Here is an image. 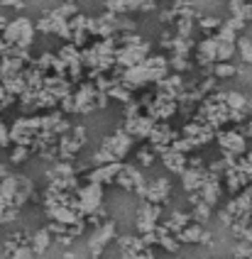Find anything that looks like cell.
Here are the masks:
<instances>
[{
	"mask_svg": "<svg viewBox=\"0 0 252 259\" xmlns=\"http://www.w3.org/2000/svg\"><path fill=\"white\" fill-rule=\"evenodd\" d=\"M64 3H76V0H64Z\"/></svg>",
	"mask_w": 252,
	"mask_h": 259,
	"instance_id": "74e56055",
	"label": "cell"
},
{
	"mask_svg": "<svg viewBox=\"0 0 252 259\" xmlns=\"http://www.w3.org/2000/svg\"><path fill=\"white\" fill-rule=\"evenodd\" d=\"M159 218H162V205H154L149 201H142L137 208V218H135V228L140 235H149L157 232L159 228Z\"/></svg>",
	"mask_w": 252,
	"mask_h": 259,
	"instance_id": "52a82bcc",
	"label": "cell"
},
{
	"mask_svg": "<svg viewBox=\"0 0 252 259\" xmlns=\"http://www.w3.org/2000/svg\"><path fill=\"white\" fill-rule=\"evenodd\" d=\"M113 240H118V228L113 220H105L103 225L93 228L89 237V252H91V259H101V254L105 252V247L110 245Z\"/></svg>",
	"mask_w": 252,
	"mask_h": 259,
	"instance_id": "5b68a950",
	"label": "cell"
},
{
	"mask_svg": "<svg viewBox=\"0 0 252 259\" xmlns=\"http://www.w3.org/2000/svg\"><path fill=\"white\" fill-rule=\"evenodd\" d=\"M0 8H17V10H22L25 0H0Z\"/></svg>",
	"mask_w": 252,
	"mask_h": 259,
	"instance_id": "836d02e7",
	"label": "cell"
},
{
	"mask_svg": "<svg viewBox=\"0 0 252 259\" xmlns=\"http://www.w3.org/2000/svg\"><path fill=\"white\" fill-rule=\"evenodd\" d=\"M34 27H37V32H42V34H49V32H52V17H49V13H47Z\"/></svg>",
	"mask_w": 252,
	"mask_h": 259,
	"instance_id": "1f68e13d",
	"label": "cell"
},
{
	"mask_svg": "<svg viewBox=\"0 0 252 259\" xmlns=\"http://www.w3.org/2000/svg\"><path fill=\"white\" fill-rule=\"evenodd\" d=\"M237 54L245 64H252V42L247 37H237Z\"/></svg>",
	"mask_w": 252,
	"mask_h": 259,
	"instance_id": "d4e9b609",
	"label": "cell"
},
{
	"mask_svg": "<svg viewBox=\"0 0 252 259\" xmlns=\"http://www.w3.org/2000/svg\"><path fill=\"white\" fill-rule=\"evenodd\" d=\"M54 242V235L47 230V228H42V230L32 232V240H30V247L34 249V254H45L47 249H49V245Z\"/></svg>",
	"mask_w": 252,
	"mask_h": 259,
	"instance_id": "d6986e66",
	"label": "cell"
},
{
	"mask_svg": "<svg viewBox=\"0 0 252 259\" xmlns=\"http://www.w3.org/2000/svg\"><path fill=\"white\" fill-rule=\"evenodd\" d=\"M137 159H140V166H152L154 164V159H157V152L152 149V147H140L137 149Z\"/></svg>",
	"mask_w": 252,
	"mask_h": 259,
	"instance_id": "484cf974",
	"label": "cell"
},
{
	"mask_svg": "<svg viewBox=\"0 0 252 259\" xmlns=\"http://www.w3.org/2000/svg\"><path fill=\"white\" fill-rule=\"evenodd\" d=\"M34 34H37V27L30 17H15L8 22V27L3 29V37L10 47H17V49H25L30 52L32 42H34Z\"/></svg>",
	"mask_w": 252,
	"mask_h": 259,
	"instance_id": "7a4b0ae2",
	"label": "cell"
},
{
	"mask_svg": "<svg viewBox=\"0 0 252 259\" xmlns=\"http://www.w3.org/2000/svg\"><path fill=\"white\" fill-rule=\"evenodd\" d=\"M223 157H245L247 154V137L240 130H221L216 135Z\"/></svg>",
	"mask_w": 252,
	"mask_h": 259,
	"instance_id": "8992f818",
	"label": "cell"
},
{
	"mask_svg": "<svg viewBox=\"0 0 252 259\" xmlns=\"http://www.w3.org/2000/svg\"><path fill=\"white\" fill-rule=\"evenodd\" d=\"M157 125V120H152L147 113H142L140 117H133V120H125V125L122 130L133 137V140H149V135H152V130Z\"/></svg>",
	"mask_w": 252,
	"mask_h": 259,
	"instance_id": "7c38bea8",
	"label": "cell"
},
{
	"mask_svg": "<svg viewBox=\"0 0 252 259\" xmlns=\"http://www.w3.org/2000/svg\"><path fill=\"white\" fill-rule=\"evenodd\" d=\"M98 96H101V91L96 88V83H81V86L74 91L76 113L89 115L93 110H98Z\"/></svg>",
	"mask_w": 252,
	"mask_h": 259,
	"instance_id": "9c48e42d",
	"label": "cell"
},
{
	"mask_svg": "<svg viewBox=\"0 0 252 259\" xmlns=\"http://www.w3.org/2000/svg\"><path fill=\"white\" fill-rule=\"evenodd\" d=\"M135 140L125 132L122 127H118L113 135H108L101 147L93 152V164L96 166H105V164H115V161H122V159L130 154Z\"/></svg>",
	"mask_w": 252,
	"mask_h": 259,
	"instance_id": "6da1fadb",
	"label": "cell"
},
{
	"mask_svg": "<svg viewBox=\"0 0 252 259\" xmlns=\"http://www.w3.org/2000/svg\"><path fill=\"white\" fill-rule=\"evenodd\" d=\"M133 259H154V249H152V247H147L142 254H137V257H133Z\"/></svg>",
	"mask_w": 252,
	"mask_h": 259,
	"instance_id": "e575fe53",
	"label": "cell"
},
{
	"mask_svg": "<svg viewBox=\"0 0 252 259\" xmlns=\"http://www.w3.org/2000/svg\"><path fill=\"white\" fill-rule=\"evenodd\" d=\"M76 201H78V213L83 218L103 210V186L101 184H83V186H78Z\"/></svg>",
	"mask_w": 252,
	"mask_h": 259,
	"instance_id": "277c9868",
	"label": "cell"
},
{
	"mask_svg": "<svg viewBox=\"0 0 252 259\" xmlns=\"http://www.w3.org/2000/svg\"><path fill=\"white\" fill-rule=\"evenodd\" d=\"M61 259H74V254H71V252H66V254H64Z\"/></svg>",
	"mask_w": 252,
	"mask_h": 259,
	"instance_id": "8d00e7d4",
	"label": "cell"
},
{
	"mask_svg": "<svg viewBox=\"0 0 252 259\" xmlns=\"http://www.w3.org/2000/svg\"><path fill=\"white\" fill-rule=\"evenodd\" d=\"M193 223V218H191V213H184V210H172V215L164 220L162 225L166 228V230L172 232V235H179V232L184 230L186 225H191Z\"/></svg>",
	"mask_w": 252,
	"mask_h": 259,
	"instance_id": "e0dca14e",
	"label": "cell"
},
{
	"mask_svg": "<svg viewBox=\"0 0 252 259\" xmlns=\"http://www.w3.org/2000/svg\"><path fill=\"white\" fill-rule=\"evenodd\" d=\"M223 22L218 20V17H211V15H206V17H198V29H203L208 37H211V32H216V29H221Z\"/></svg>",
	"mask_w": 252,
	"mask_h": 259,
	"instance_id": "cb8c5ba5",
	"label": "cell"
},
{
	"mask_svg": "<svg viewBox=\"0 0 252 259\" xmlns=\"http://www.w3.org/2000/svg\"><path fill=\"white\" fill-rule=\"evenodd\" d=\"M37 254H34V249H32L30 245H22V247H17L15 252H13V257L10 259H34Z\"/></svg>",
	"mask_w": 252,
	"mask_h": 259,
	"instance_id": "f546056e",
	"label": "cell"
},
{
	"mask_svg": "<svg viewBox=\"0 0 252 259\" xmlns=\"http://www.w3.org/2000/svg\"><path fill=\"white\" fill-rule=\"evenodd\" d=\"M169 198H172V181H169L166 176L149 179V181H147V193H145V201L154 203V205H164Z\"/></svg>",
	"mask_w": 252,
	"mask_h": 259,
	"instance_id": "8fae6325",
	"label": "cell"
},
{
	"mask_svg": "<svg viewBox=\"0 0 252 259\" xmlns=\"http://www.w3.org/2000/svg\"><path fill=\"white\" fill-rule=\"evenodd\" d=\"M105 10L122 17V15L128 13V0H105Z\"/></svg>",
	"mask_w": 252,
	"mask_h": 259,
	"instance_id": "4316f807",
	"label": "cell"
},
{
	"mask_svg": "<svg viewBox=\"0 0 252 259\" xmlns=\"http://www.w3.org/2000/svg\"><path fill=\"white\" fill-rule=\"evenodd\" d=\"M237 54V42H223L218 39V61H230Z\"/></svg>",
	"mask_w": 252,
	"mask_h": 259,
	"instance_id": "7402d4cb",
	"label": "cell"
},
{
	"mask_svg": "<svg viewBox=\"0 0 252 259\" xmlns=\"http://www.w3.org/2000/svg\"><path fill=\"white\" fill-rule=\"evenodd\" d=\"M118 247H120V259H133L147 249L145 240L140 235H118Z\"/></svg>",
	"mask_w": 252,
	"mask_h": 259,
	"instance_id": "5bb4252c",
	"label": "cell"
},
{
	"mask_svg": "<svg viewBox=\"0 0 252 259\" xmlns=\"http://www.w3.org/2000/svg\"><path fill=\"white\" fill-rule=\"evenodd\" d=\"M250 184H252V176H250Z\"/></svg>",
	"mask_w": 252,
	"mask_h": 259,
	"instance_id": "f35d334b",
	"label": "cell"
},
{
	"mask_svg": "<svg viewBox=\"0 0 252 259\" xmlns=\"http://www.w3.org/2000/svg\"><path fill=\"white\" fill-rule=\"evenodd\" d=\"M122 166H125L122 161L105 164V166H93V169L86 174V179H89V184H101V186H108V184H115V179L120 176Z\"/></svg>",
	"mask_w": 252,
	"mask_h": 259,
	"instance_id": "4fadbf2b",
	"label": "cell"
},
{
	"mask_svg": "<svg viewBox=\"0 0 252 259\" xmlns=\"http://www.w3.org/2000/svg\"><path fill=\"white\" fill-rule=\"evenodd\" d=\"M159 159H162V164L169 169V171L179 174V176L189 169V154H181V152L172 149V147H169L166 152H162V154H159Z\"/></svg>",
	"mask_w": 252,
	"mask_h": 259,
	"instance_id": "2e32d148",
	"label": "cell"
},
{
	"mask_svg": "<svg viewBox=\"0 0 252 259\" xmlns=\"http://www.w3.org/2000/svg\"><path fill=\"white\" fill-rule=\"evenodd\" d=\"M5 27H8V17H5V13L0 10V32H3Z\"/></svg>",
	"mask_w": 252,
	"mask_h": 259,
	"instance_id": "d590c367",
	"label": "cell"
},
{
	"mask_svg": "<svg viewBox=\"0 0 252 259\" xmlns=\"http://www.w3.org/2000/svg\"><path fill=\"white\" fill-rule=\"evenodd\" d=\"M206 179H208L206 166H203V169H193V166H189L186 171L181 174V186H184L186 193H198V191L203 188V184H206Z\"/></svg>",
	"mask_w": 252,
	"mask_h": 259,
	"instance_id": "9a60e30c",
	"label": "cell"
},
{
	"mask_svg": "<svg viewBox=\"0 0 252 259\" xmlns=\"http://www.w3.org/2000/svg\"><path fill=\"white\" fill-rule=\"evenodd\" d=\"M32 154V147H13V154H10V161L13 164H22L27 161Z\"/></svg>",
	"mask_w": 252,
	"mask_h": 259,
	"instance_id": "f1b7e54d",
	"label": "cell"
},
{
	"mask_svg": "<svg viewBox=\"0 0 252 259\" xmlns=\"http://www.w3.org/2000/svg\"><path fill=\"white\" fill-rule=\"evenodd\" d=\"M211 213H213V208L208 205V203H196L191 208V218L193 223H198V225H203V223H208V218H211Z\"/></svg>",
	"mask_w": 252,
	"mask_h": 259,
	"instance_id": "44dd1931",
	"label": "cell"
},
{
	"mask_svg": "<svg viewBox=\"0 0 252 259\" xmlns=\"http://www.w3.org/2000/svg\"><path fill=\"white\" fill-rule=\"evenodd\" d=\"M42 135V115L34 117H17L15 125L10 127L13 147H32L37 137Z\"/></svg>",
	"mask_w": 252,
	"mask_h": 259,
	"instance_id": "3957f363",
	"label": "cell"
},
{
	"mask_svg": "<svg viewBox=\"0 0 252 259\" xmlns=\"http://www.w3.org/2000/svg\"><path fill=\"white\" fill-rule=\"evenodd\" d=\"M233 257L235 259H252V242H245V240H240L233 249Z\"/></svg>",
	"mask_w": 252,
	"mask_h": 259,
	"instance_id": "83f0119b",
	"label": "cell"
},
{
	"mask_svg": "<svg viewBox=\"0 0 252 259\" xmlns=\"http://www.w3.org/2000/svg\"><path fill=\"white\" fill-rule=\"evenodd\" d=\"M5 147H13V140H10V127L0 120V149H5Z\"/></svg>",
	"mask_w": 252,
	"mask_h": 259,
	"instance_id": "4dcf8cb0",
	"label": "cell"
},
{
	"mask_svg": "<svg viewBox=\"0 0 252 259\" xmlns=\"http://www.w3.org/2000/svg\"><path fill=\"white\" fill-rule=\"evenodd\" d=\"M149 0H128V13H142V8Z\"/></svg>",
	"mask_w": 252,
	"mask_h": 259,
	"instance_id": "d6a6232c",
	"label": "cell"
},
{
	"mask_svg": "<svg viewBox=\"0 0 252 259\" xmlns=\"http://www.w3.org/2000/svg\"><path fill=\"white\" fill-rule=\"evenodd\" d=\"M172 3H174V0H172Z\"/></svg>",
	"mask_w": 252,
	"mask_h": 259,
	"instance_id": "ab89813d",
	"label": "cell"
},
{
	"mask_svg": "<svg viewBox=\"0 0 252 259\" xmlns=\"http://www.w3.org/2000/svg\"><path fill=\"white\" fill-rule=\"evenodd\" d=\"M237 73V66H233L230 61H218L216 66H213V76L216 78H230V76H235Z\"/></svg>",
	"mask_w": 252,
	"mask_h": 259,
	"instance_id": "603a6c76",
	"label": "cell"
},
{
	"mask_svg": "<svg viewBox=\"0 0 252 259\" xmlns=\"http://www.w3.org/2000/svg\"><path fill=\"white\" fill-rule=\"evenodd\" d=\"M157 237H159V247H162L164 252H169V254H174V252H179V247H181V242L177 240V235H172V232L166 230L164 225H159V228H157Z\"/></svg>",
	"mask_w": 252,
	"mask_h": 259,
	"instance_id": "ffe728a7",
	"label": "cell"
},
{
	"mask_svg": "<svg viewBox=\"0 0 252 259\" xmlns=\"http://www.w3.org/2000/svg\"><path fill=\"white\" fill-rule=\"evenodd\" d=\"M203 225H198V223H191V225H186L184 230L177 235V240L181 245H198L201 240H203Z\"/></svg>",
	"mask_w": 252,
	"mask_h": 259,
	"instance_id": "ac0fdd59",
	"label": "cell"
},
{
	"mask_svg": "<svg viewBox=\"0 0 252 259\" xmlns=\"http://www.w3.org/2000/svg\"><path fill=\"white\" fill-rule=\"evenodd\" d=\"M196 61L201 69H206L213 76V66L218 64V37L216 34H211L196 44Z\"/></svg>",
	"mask_w": 252,
	"mask_h": 259,
	"instance_id": "30bf717a",
	"label": "cell"
},
{
	"mask_svg": "<svg viewBox=\"0 0 252 259\" xmlns=\"http://www.w3.org/2000/svg\"><path fill=\"white\" fill-rule=\"evenodd\" d=\"M152 57L149 54V42L135 44V47H120L118 54H115V66L118 69H133V66H140L142 61H147Z\"/></svg>",
	"mask_w": 252,
	"mask_h": 259,
	"instance_id": "ba28073f",
	"label": "cell"
}]
</instances>
